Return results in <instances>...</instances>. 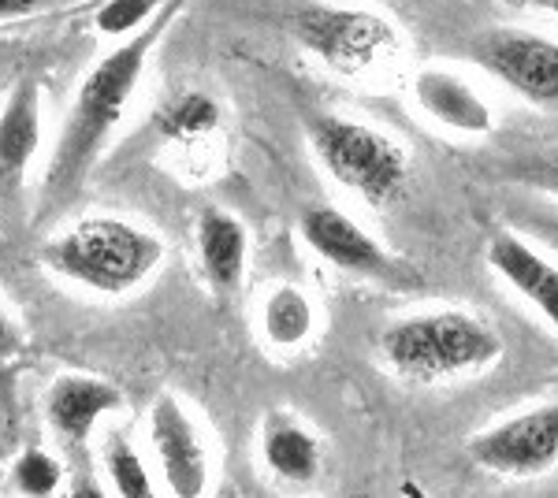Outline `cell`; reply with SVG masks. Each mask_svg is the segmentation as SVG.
<instances>
[{
  "label": "cell",
  "instance_id": "6da1fadb",
  "mask_svg": "<svg viewBox=\"0 0 558 498\" xmlns=\"http://www.w3.org/2000/svg\"><path fill=\"white\" fill-rule=\"evenodd\" d=\"M175 12H179V4H165L146 31L120 41L116 49H108L105 57L86 71L83 86H78L75 101L68 108V120L60 126L52 160H49V168H45L38 208H34L38 220H49V216L64 212V208L75 202L78 190L86 186V175L94 171L97 157L105 153L116 126H120L134 89L142 86V75H146L153 49H157L165 26L175 20Z\"/></svg>",
  "mask_w": 558,
  "mask_h": 498
},
{
  "label": "cell",
  "instance_id": "7a4b0ae2",
  "mask_svg": "<svg viewBox=\"0 0 558 498\" xmlns=\"http://www.w3.org/2000/svg\"><path fill=\"white\" fill-rule=\"evenodd\" d=\"M165 260V242L123 216H89L41 246V265L83 291L120 297L149 283Z\"/></svg>",
  "mask_w": 558,
  "mask_h": 498
},
{
  "label": "cell",
  "instance_id": "3957f363",
  "mask_svg": "<svg viewBox=\"0 0 558 498\" xmlns=\"http://www.w3.org/2000/svg\"><path fill=\"white\" fill-rule=\"evenodd\" d=\"M380 353L391 373L413 384H439L492 368L502 357V339L492 324L462 309L402 316L380 335Z\"/></svg>",
  "mask_w": 558,
  "mask_h": 498
},
{
  "label": "cell",
  "instance_id": "277c9868",
  "mask_svg": "<svg viewBox=\"0 0 558 498\" xmlns=\"http://www.w3.org/2000/svg\"><path fill=\"white\" fill-rule=\"evenodd\" d=\"M310 149L331 183L368 208H391L410 190V157L391 134L347 116L317 112L305 120Z\"/></svg>",
  "mask_w": 558,
  "mask_h": 498
},
{
  "label": "cell",
  "instance_id": "5b68a950",
  "mask_svg": "<svg viewBox=\"0 0 558 498\" xmlns=\"http://www.w3.org/2000/svg\"><path fill=\"white\" fill-rule=\"evenodd\" d=\"M291 31L320 63L336 75L368 78L395 68L402 52V38L395 23L365 8H328L310 4L291 15Z\"/></svg>",
  "mask_w": 558,
  "mask_h": 498
},
{
  "label": "cell",
  "instance_id": "8992f818",
  "mask_svg": "<svg viewBox=\"0 0 558 498\" xmlns=\"http://www.w3.org/2000/svg\"><path fill=\"white\" fill-rule=\"evenodd\" d=\"M473 60L514 97L558 108V41L525 26H495L473 38Z\"/></svg>",
  "mask_w": 558,
  "mask_h": 498
},
{
  "label": "cell",
  "instance_id": "52a82bcc",
  "mask_svg": "<svg viewBox=\"0 0 558 498\" xmlns=\"http://www.w3.org/2000/svg\"><path fill=\"white\" fill-rule=\"evenodd\" d=\"M149 450L172 498H205L213 484L209 447L202 428L175 394H160L149 405Z\"/></svg>",
  "mask_w": 558,
  "mask_h": 498
},
{
  "label": "cell",
  "instance_id": "ba28073f",
  "mask_svg": "<svg viewBox=\"0 0 558 498\" xmlns=\"http://www.w3.org/2000/svg\"><path fill=\"white\" fill-rule=\"evenodd\" d=\"M470 458L495 476H539L558 465V402L507 416L470 442Z\"/></svg>",
  "mask_w": 558,
  "mask_h": 498
},
{
  "label": "cell",
  "instance_id": "9c48e42d",
  "mask_svg": "<svg viewBox=\"0 0 558 498\" xmlns=\"http://www.w3.org/2000/svg\"><path fill=\"white\" fill-rule=\"evenodd\" d=\"M41 149V86L20 78L0 108V228H15L23 216L26 171Z\"/></svg>",
  "mask_w": 558,
  "mask_h": 498
},
{
  "label": "cell",
  "instance_id": "30bf717a",
  "mask_svg": "<svg viewBox=\"0 0 558 498\" xmlns=\"http://www.w3.org/2000/svg\"><path fill=\"white\" fill-rule=\"evenodd\" d=\"M299 234L302 242L317 253L320 260H328L331 268L350 271L362 279H391L395 260L380 242L368 234L354 216H347L336 205H310L299 216Z\"/></svg>",
  "mask_w": 558,
  "mask_h": 498
},
{
  "label": "cell",
  "instance_id": "8fae6325",
  "mask_svg": "<svg viewBox=\"0 0 558 498\" xmlns=\"http://www.w3.org/2000/svg\"><path fill=\"white\" fill-rule=\"evenodd\" d=\"M413 105L439 131L462 134V138H484L495 126V112L484 94L451 68H421L413 78Z\"/></svg>",
  "mask_w": 558,
  "mask_h": 498
},
{
  "label": "cell",
  "instance_id": "7c38bea8",
  "mask_svg": "<svg viewBox=\"0 0 558 498\" xmlns=\"http://www.w3.org/2000/svg\"><path fill=\"white\" fill-rule=\"evenodd\" d=\"M488 265L529 309H536L558 331V260L539 253L514 231H499L488 242Z\"/></svg>",
  "mask_w": 558,
  "mask_h": 498
},
{
  "label": "cell",
  "instance_id": "4fadbf2b",
  "mask_svg": "<svg viewBox=\"0 0 558 498\" xmlns=\"http://www.w3.org/2000/svg\"><path fill=\"white\" fill-rule=\"evenodd\" d=\"M123 405V394L108 379L86 376V373H64L45 391V416L52 432L68 442H86L101 416L116 413Z\"/></svg>",
  "mask_w": 558,
  "mask_h": 498
},
{
  "label": "cell",
  "instance_id": "5bb4252c",
  "mask_svg": "<svg viewBox=\"0 0 558 498\" xmlns=\"http://www.w3.org/2000/svg\"><path fill=\"white\" fill-rule=\"evenodd\" d=\"M197 257H202V271L216 294L231 297L239 291L246 279L250 234L235 212L216 205L197 212Z\"/></svg>",
  "mask_w": 558,
  "mask_h": 498
},
{
  "label": "cell",
  "instance_id": "9a60e30c",
  "mask_svg": "<svg viewBox=\"0 0 558 498\" xmlns=\"http://www.w3.org/2000/svg\"><path fill=\"white\" fill-rule=\"evenodd\" d=\"M260 461H265L276 484L302 491V487L320 479L324 450L320 439L302 421H294L287 413H272L265 416V428H260Z\"/></svg>",
  "mask_w": 558,
  "mask_h": 498
},
{
  "label": "cell",
  "instance_id": "2e32d148",
  "mask_svg": "<svg viewBox=\"0 0 558 498\" xmlns=\"http://www.w3.org/2000/svg\"><path fill=\"white\" fill-rule=\"evenodd\" d=\"M317 331V305L294 283H279L260 302V335L276 350H299Z\"/></svg>",
  "mask_w": 558,
  "mask_h": 498
},
{
  "label": "cell",
  "instance_id": "e0dca14e",
  "mask_svg": "<svg viewBox=\"0 0 558 498\" xmlns=\"http://www.w3.org/2000/svg\"><path fill=\"white\" fill-rule=\"evenodd\" d=\"M223 123V108L205 89H183L157 112V131L165 142L175 146H197V142L213 138Z\"/></svg>",
  "mask_w": 558,
  "mask_h": 498
},
{
  "label": "cell",
  "instance_id": "ac0fdd59",
  "mask_svg": "<svg viewBox=\"0 0 558 498\" xmlns=\"http://www.w3.org/2000/svg\"><path fill=\"white\" fill-rule=\"evenodd\" d=\"M101 469L112 487V498H157V484L138 454V447L123 432H108L101 439Z\"/></svg>",
  "mask_w": 558,
  "mask_h": 498
},
{
  "label": "cell",
  "instance_id": "d6986e66",
  "mask_svg": "<svg viewBox=\"0 0 558 498\" xmlns=\"http://www.w3.org/2000/svg\"><path fill=\"white\" fill-rule=\"evenodd\" d=\"M12 484H15V491L26 498H52L60 491V484H64V469H60V461L52 458L49 450L31 447L15 461Z\"/></svg>",
  "mask_w": 558,
  "mask_h": 498
},
{
  "label": "cell",
  "instance_id": "ffe728a7",
  "mask_svg": "<svg viewBox=\"0 0 558 498\" xmlns=\"http://www.w3.org/2000/svg\"><path fill=\"white\" fill-rule=\"evenodd\" d=\"M160 8L165 4H149V0H108V4H101L94 12V26H97V34H105V38L128 41L157 20Z\"/></svg>",
  "mask_w": 558,
  "mask_h": 498
},
{
  "label": "cell",
  "instance_id": "44dd1931",
  "mask_svg": "<svg viewBox=\"0 0 558 498\" xmlns=\"http://www.w3.org/2000/svg\"><path fill=\"white\" fill-rule=\"evenodd\" d=\"M521 228L529 234H536V242H544L558 257V208H544V205L525 208V212H521Z\"/></svg>",
  "mask_w": 558,
  "mask_h": 498
},
{
  "label": "cell",
  "instance_id": "7402d4cb",
  "mask_svg": "<svg viewBox=\"0 0 558 498\" xmlns=\"http://www.w3.org/2000/svg\"><path fill=\"white\" fill-rule=\"evenodd\" d=\"M23 347V335L20 328L12 324V316H8L4 309H0V361L4 357H12V353H20Z\"/></svg>",
  "mask_w": 558,
  "mask_h": 498
},
{
  "label": "cell",
  "instance_id": "603a6c76",
  "mask_svg": "<svg viewBox=\"0 0 558 498\" xmlns=\"http://www.w3.org/2000/svg\"><path fill=\"white\" fill-rule=\"evenodd\" d=\"M38 12H45L41 0H0V23L26 20V15H38Z\"/></svg>",
  "mask_w": 558,
  "mask_h": 498
},
{
  "label": "cell",
  "instance_id": "cb8c5ba5",
  "mask_svg": "<svg viewBox=\"0 0 558 498\" xmlns=\"http://www.w3.org/2000/svg\"><path fill=\"white\" fill-rule=\"evenodd\" d=\"M68 498H112L105 491L101 484H97V479H78V484H71V491H68Z\"/></svg>",
  "mask_w": 558,
  "mask_h": 498
},
{
  "label": "cell",
  "instance_id": "d4e9b609",
  "mask_svg": "<svg viewBox=\"0 0 558 498\" xmlns=\"http://www.w3.org/2000/svg\"><path fill=\"white\" fill-rule=\"evenodd\" d=\"M536 179L547 190H555V194H558V160H547V165H539V175Z\"/></svg>",
  "mask_w": 558,
  "mask_h": 498
},
{
  "label": "cell",
  "instance_id": "484cf974",
  "mask_svg": "<svg viewBox=\"0 0 558 498\" xmlns=\"http://www.w3.org/2000/svg\"><path fill=\"white\" fill-rule=\"evenodd\" d=\"M547 8H551V12L558 15V0H551V4H547Z\"/></svg>",
  "mask_w": 558,
  "mask_h": 498
},
{
  "label": "cell",
  "instance_id": "4316f807",
  "mask_svg": "<svg viewBox=\"0 0 558 498\" xmlns=\"http://www.w3.org/2000/svg\"><path fill=\"white\" fill-rule=\"evenodd\" d=\"M0 246H4V242H0Z\"/></svg>",
  "mask_w": 558,
  "mask_h": 498
}]
</instances>
